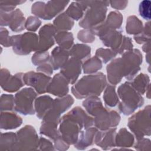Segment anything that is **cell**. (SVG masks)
<instances>
[{
    "label": "cell",
    "mask_w": 151,
    "mask_h": 151,
    "mask_svg": "<svg viewBox=\"0 0 151 151\" xmlns=\"http://www.w3.org/2000/svg\"><path fill=\"white\" fill-rule=\"evenodd\" d=\"M22 123V119L15 113L1 112V128L8 130L14 129L19 127Z\"/></svg>",
    "instance_id": "cell-23"
},
{
    "label": "cell",
    "mask_w": 151,
    "mask_h": 151,
    "mask_svg": "<svg viewBox=\"0 0 151 151\" xmlns=\"http://www.w3.org/2000/svg\"><path fill=\"white\" fill-rule=\"evenodd\" d=\"M50 56L48 51H36L31 58L32 64L38 66L50 62Z\"/></svg>",
    "instance_id": "cell-42"
},
{
    "label": "cell",
    "mask_w": 151,
    "mask_h": 151,
    "mask_svg": "<svg viewBox=\"0 0 151 151\" xmlns=\"http://www.w3.org/2000/svg\"><path fill=\"white\" fill-rule=\"evenodd\" d=\"M15 99L13 95L3 94L1 98V110L11 111L14 109Z\"/></svg>",
    "instance_id": "cell-41"
},
{
    "label": "cell",
    "mask_w": 151,
    "mask_h": 151,
    "mask_svg": "<svg viewBox=\"0 0 151 151\" xmlns=\"http://www.w3.org/2000/svg\"><path fill=\"white\" fill-rule=\"evenodd\" d=\"M69 51L59 46L56 47L51 51L50 62L54 70L61 68L68 60Z\"/></svg>",
    "instance_id": "cell-21"
},
{
    "label": "cell",
    "mask_w": 151,
    "mask_h": 151,
    "mask_svg": "<svg viewBox=\"0 0 151 151\" xmlns=\"http://www.w3.org/2000/svg\"><path fill=\"white\" fill-rule=\"evenodd\" d=\"M117 53L111 49L109 48H98L96 51V56L103 60L104 64L107 63L110 60H113L116 55Z\"/></svg>",
    "instance_id": "cell-40"
},
{
    "label": "cell",
    "mask_w": 151,
    "mask_h": 151,
    "mask_svg": "<svg viewBox=\"0 0 151 151\" xmlns=\"http://www.w3.org/2000/svg\"><path fill=\"white\" fill-rule=\"evenodd\" d=\"M87 8V6L82 1H76L71 3L65 12L73 20L78 21L82 18L84 15V12Z\"/></svg>",
    "instance_id": "cell-27"
},
{
    "label": "cell",
    "mask_w": 151,
    "mask_h": 151,
    "mask_svg": "<svg viewBox=\"0 0 151 151\" xmlns=\"http://www.w3.org/2000/svg\"><path fill=\"white\" fill-rule=\"evenodd\" d=\"M107 80L111 85L116 86L124 77V68L122 58L113 60L106 67Z\"/></svg>",
    "instance_id": "cell-18"
},
{
    "label": "cell",
    "mask_w": 151,
    "mask_h": 151,
    "mask_svg": "<svg viewBox=\"0 0 151 151\" xmlns=\"http://www.w3.org/2000/svg\"><path fill=\"white\" fill-rule=\"evenodd\" d=\"M134 136L126 128H122L115 136V145L117 147H129L134 143Z\"/></svg>",
    "instance_id": "cell-26"
},
{
    "label": "cell",
    "mask_w": 151,
    "mask_h": 151,
    "mask_svg": "<svg viewBox=\"0 0 151 151\" xmlns=\"http://www.w3.org/2000/svg\"><path fill=\"white\" fill-rule=\"evenodd\" d=\"M10 38H11V37H9L8 30L5 28H1V44L6 47L11 46Z\"/></svg>",
    "instance_id": "cell-50"
},
{
    "label": "cell",
    "mask_w": 151,
    "mask_h": 151,
    "mask_svg": "<svg viewBox=\"0 0 151 151\" xmlns=\"http://www.w3.org/2000/svg\"><path fill=\"white\" fill-rule=\"evenodd\" d=\"M69 54L71 57L82 61L90 57L91 48L86 44H76L69 50Z\"/></svg>",
    "instance_id": "cell-29"
},
{
    "label": "cell",
    "mask_w": 151,
    "mask_h": 151,
    "mask_svg": "<svg viewBox=\"0 0 151 151\" xmlns=\"http://www.w3.org/2000/svg\"><path fill=\"white\" fill-rule=\"evenodd\" d=\"M57 30L54 25H44L38 32L39 44L37 51H48L55 43V35Z\"/></svg>",
    "instance_id": "cell-15"
},
{
    "label": "cell",
    "mask_w": 151,
    "mask_h": 151,
    "mask_svg": "<svg viewBox=\"0 0 151 151\" xmlns=\"http://www.w3.org/2000/svg\"><path fill=\"white\" fill-rule=\"evenodd\" d=\"M95 35L99 37L103 44L117 53L123 40L122 31L106 28L100 25L92 29Z\"/></svg>",
    "instance_id": "cell-11"
},
{
    "label": "cell",
    "mask_w": 151,
    "mask_h": 151,
    "mask_svg": "<svg viewBox=\"0 0 151 151\" xmlns=\"http://www.w3.org/2000/svg\"><path fill=\"white\" fill-rule=\"evenodd\" d=\"M25 18L19 9H17L11 12L8 26L14 32H18L23 31L25 26Z\"/></svg>",
    "instance_id": "cell-24"
},
{
    "label": "cell",
    "mask_w": 151,
    "mask_h": 151,
    "mask_svg": "<svg viewBox=\"0 0 151 151\" xmlns=\"http://www.w3.org/2000/svg\"><path fill=\"white\" fill-rule=\"evenodd\" d=\"M77 38L81 42L91 43L95 40V33L92 29H82L78 32Z\"/></svg>",
    "instance_id": "cell-44"
},
{
    "label": "cell",
    "mask_w": 151,
    "mask_h": 151,
    "mask_svg": "<svg viewBox=\"0 0 151 151\" xmlns=\"http://www.w3.org/2000/svg\"><path fill=\"white\" fill-rule=\"evenodd\" d=\"M133 45L132 42V39L126 36H123V40L120 47L117 51V54H122L126 51L131 50L133 49Z\"/></svg>",
    "instance_id": "cell-47"
},
{
    "label": "cell",
    "mask_w": 151,
    "mask_h": 151,
    "mask_svg": "<svg viewBox=\"0 0 151 151\" xmlns=\"http://www.w3.org/2000/svg\"><path fill=\"white\" fill-rule=\"evenodd\" d=\"M130 83L139 94L143 95L150 86V77L146 74L140 73L135 76Z\"/></svg>",
    "instance_id": "cell-28"
},
{
    "label": "cell",
    "mask_w": 151,
    "mask_h": 151,
    "mask_svg": "<svg viewBox=\"0 0 151 151\" xmlns=\"http://www.w3.org/2000/svg\"><path fill=\"white\" fill-rule=\"evenodd\" d=\"M106 86V76L99 72L83 77L72 86L71 92L77 99L99 96Z\"/></svg>",
    "instance_id": "cell-2"
},
{
    "label": "cell",
    "mask_w": 151,
    "mask_h": 151,
    "mask_svg": "<svg viewBox=\"0 0 151 151\" xmlns=\"http://www.w3.org/2000/svg\"><path fill=\"white\" fill-rule=\"evenodd\" d=\"M55 41L60 47L68 51L74 43L73 35L67 31H58L55 35Z\"/></svg>",
    "instance_id": "cell-32"
},
{
    "label": "cell",
    "mask_w": 151,
    "mask_h": 151,
    "mask_svg": "<svg viewBox=\"0 0 151 151\" xmlns=\"http://www.w3.org/2000/svg\"><path fill=\"white\" fill-rule=\"evenodd\" d=\"M93 119L95 127L100 130L116 127L120 121V116L117 111L106 108H104Z\"/></svg>",
    "instance_id": "cell-12"
},
{
    "label": "cell",
    "mask_w": 151,
    "mask_h": 151,
    "mask_svg": "<svg viewBox=\"0 0 151 151\" xmlns=\"http://www.w3.org/2000/svg\"><path fill=\"white\" fill-rule=\"evenodd\" d=\"M54 100L47 95H44L35 99L34 109L37 116L40 119H42L45 114L52 107Z\"/></svg>",
    "instance_id": "cell-22"
},
{
    "label": "cell",
    "mask_w": 151,
    "mask_h": 151,
    "mask_svg": "<svg viewBox=\"0 0 151 151\" xmlns=\"http://www.w3.org/2000/svg\"><path fill=\"white\" fill-rule=\"evenodd\" d=\"M55 28L58 31H67L72 29L74 22L65 12L59 14L53 21Z\"/></svg>",
    "instance_id": "cell-30"
},
{
    "label": "cell",
    "mask_w": 151,
    "mask_h": 151,
    "mask_svg": "<svg viewBox=\"0 0 151 151\" xmlns=\"http://www.w3.org/2000/svg\"><path fill=\"white\" fill-rule=\"evenodd\" d=\"M134 147L137 150L150 151L151 150L150 140L145 137L140 139L137 140V142L136 143Z\"/></svg>",
    "instance_id": "cell-46"
},
{
    "label": "cell",
    "mask_w": 151,
    "mask_h": 151,
    "mask_svg": "<svg viewBox=\"0 0 151 151\" xmlns=\"http://www.w3.org/2000/svg\"><path fill=\"white\" fill-rule=\"evenodd\" d=\"M151 2L148 0H145L140 2L139 5V12L140 15L145 20L150 21Z\"/></svg>",
    "instance_id": "cell-43"
},
{
    "label": "cell",
    "mask_w": 151,
    "mask_h": 151,
    "mask_svg": "<svg viewBox=\"0 0 151 151\" xmlns=\"http://www.w3.org/2000/svg\"><path fill=\"white\" fill-rule=\"evenodd\" d=\"M93 124L94 119L82 108L77 106L61 118L58 130L68 145H74L82 129H87Z\"/></svg>",
    "instance_id": "cell-1"
},
{
    "label": "cell",
    "mask_w": 151,
    "mask_h": 151,
    "mask_svg": "<svg viewBox=\"0 0 151 151\" xmlns=\"http://www.w3.org/2000/svg\"><path fill=\"white\" fill-rule=\"evenodd\" d=\"M98 129L90 127L84 130H82L78 136V139L74 147L78 150H84L94 143V138Z\"/></svg>",
    "instance_id": "cell-20"
},
{
    "label": "cell",
    "mask_w": 151,
    "mask_h": 151,
    "mask_svg": "<svg viewBox=\"0 0 151 151\" xmlns=\"http://www.w3.org/2000/svg\"><path fill=\"white\" fill-rule=\"evenodd\" d=\"M103 99L105 105L108 107H113L118 104L119 99L116 93V86L107 85L104 91Z\"/></svg>",
    "instance_id": "cell-34"
},
{
    "label": "cell",
    "mask_w": 151,
    "mask_h": 151,
    "mask_svg": "<svg viewBox=\"0 0 151 151\" xmlns=\"http://www.w3.org/2000/svg\"><path fill=\"white\" fill-rule=\"evenodd\" d=\"M38 147V150H54L55 149L52 142L42 137L39 139Z\"/></svg>",
    "instance_id": "cell-48"
},
{
    "label": "cell",
    "mask_w": 151,
    "mask_h": 151,
    "mask_svg": "<svg viewBox=\"0 0 151 151\" xmlns=\"http://www.w3.org/2000/svg\"><path fill=\"white\" fill-rule=\"evenodd\" d=\"M134 41L139 44H145L150 40V22H146L143 27V29L138 35H134Z\"/></svg>",
    "instance_id": "cell-39"
},
{
    "label": "cell",
    "mask_w": 151,
    "mask_h": 151,
    "mask_svg": "<svg viewBox=\"0 0 151 151\" xmlns=\"http://www.w3.org/2000/svg\"><path fill=\"white\" fill-rule=\"evenodd\" d=\"M24 74L19 73L11 76L6 69L1 70V87L5 91L13 93L19 90L25 84L23 80Z\"/></svg>",
    "instance_id": "cell-14"
},
{
    "label": "cell",
    "mask_w": 151,
    "mask_h": 151,
    "mask_svg": "<svg viewBox=\"0 0 151 151\" xmlns=\"http://www.w3.org/2000/svg\"><path fill=\"white\" fill-rule=\"evenodd\" d=\"M82 2L88 8L79 22V26L84 29H93L105 21L109 1H85Z\"/></svg>",
    "instance_id": "cell-3"
},
{
    "label": "cell",
    "mask_w": 151,
    "mask_h": 151,
    "mask_svg": "<svg viewBox=\"0 0 151 151\" xmlns=\"http://www.w3.org/2000/svg\"><path fill=\"white\" fill-rule=\"evenodd\" d=\"M53 67L52 65L51 64L50 62H48L44 64H42L39 66L37 67V71L38 72L42 73L47 76H51L52 73H53Z\"/></svg>",
    "instance_id": "cell-49"
},
{
    "label": "cell",
    "mask_w": 151,
    "mask_h": 151,
    "mask_svg": "<svg viewBox=\"0 0 151 151\" xmlns=\"http://www.w3.org/2000/svg\"><path fill=\"white\" fill-rule=\"evenodd\" d=\"M51 77L42 73L30 71L24 74L23 80L25 84L32 87L38 94H44L47 92V86Z\"/></svg>",
    "instance_id": "cell-13"
},
{
    "label": "cell",
    "mask_w": 151,
    "mask_h": 151,
    "mask_svg": "<svg viewBox=\"0 0 151 151\" xmlns=\"http://www.w3.org/2000/svg\"><path fill=\"white\" fill-rule=\"evenodd\" d=\"M82 61L71 57L61 68L60 73L67 80L69 84H74L81 73Z\"/></svg>",
    "instance_id": "cell-16"
},
{
    "label": "cell",
    "mask_w": 151,
    "mask_h": 151,
    "mask_svg": "<svg viewBox=\"0 0 151 151\" xmlns=\"http://www.w3.org/2000/svg\"><path fill=\"white\" fill-rule=\"evenodd\" d=\"M17 145L15 150L38 149L39 137L36 130L31 125H25L17 133Z\"/></svg>",
    "instance_id": "cell-10"
},
{
    "label": "cell",
    "mask_w": 151,
    "mask_h": 151,
    "mask_svg": "<svg viewBox=\"0 0 151 151\" xmlns=\"http://www.w3.org/2000/svg\"><path fill=\"white\" fill-rule=\"evenodd\" d=\"M143 27L142 22L135 15L129 16L127 18L126 31L128 34L138 35L142 32Z\"/></svg>",
    "instance_id": "cell-35"
},
{
    "label": "cell",
    "mask_w": 151,
    "mask_h": 151,
    "mask_svg": "<svg viewBox=\"0 0 151 151\" xmlns=\"http://www.w3.org/2000/svg\"><path fill=\"white\" fill-rule=\"evenodd\" d=\"M37 96V92L32 88H24L16 93L14 97V110L23 115L35 114L34 101Z\"/></svg>",
    "instance_id": "cell-8"
},
{
    "label": "cell",
    "mask_w": 151,
    "mask_h": 151,
    "mask_svg": "<svg viewBox=\"0 0 151 151\" xmlns=\"http://www.w3.org/2000/svg\"><path fill=\"white\" fill-rule=\"evenodd\" d=\"M41 24V20L35 17L30 16L28 17L25 22V28L29 31H36Z\"/></svg>",
    "instance_id": "cell-45"
},
{
    "label": "cell",
    "mask_w": 151,
    "mask_h": 151,
    "mask_svg": "<svg viewBox=\"0 0 151 151\" xmlns=\"http://www.w3.org/2000/svg\"><path fill=\"white\" fill-rule=\"evenodd\" d=\"M122 22L123 16L122 14L118 11H111L100 25L106 28L117 29L121 27Z\"/></svg>",
    "instance_id": "cell-31"
},
{
    "label": "cell",
    "mask_w": 151,
    "mask_h": 151,
    "mask_svg": "<svg viewBox=\"0 0 151 151\" xmlns=\"http://www.w3.org/2000/svg\"><path fill=\"white\" fill-rule=\"evenodd\" d=\"M74 103V99L70 95H66L62 97L54 100L52 109L60 115L68 110Z\"/></svg>",
    "instance_id": "cell-33"
},
{
    "label": "cell",
    "mask_w": 151,
    "mask_h": 151,
    "mask_svg": "<svg viewBox=\"0 0 151 151\" xmlns=\"http://www.w3.org/2000/svg\"><path fill=\"white\" fill-rule=\"evenodd\" d=\"M116 129V127H113L107 130L97 131L94 138L95 144L103 150H109L115 147Z\"/></svg>",
    "instance_id": "cell-19"
},
{
    "label": "cell",
    "mask_w": 151,
    "mask_h": 151,
    "mask_svg": "<svg viewBox=\"0 0 151 151\" xmlns=\"http://www.w3.org/2000/svg\"><path fill=\"white\" fill-rule=\"evenodd\" d=\"M83 106L88 114L95 117L104 107L103 106L100 99L98 96H91L87 97L83 102Z\"/></svg>",
    "instance_id": "cell-25"
},
{
    "label": "cell",
    "mask_w": 151,
    "mask_h": 151,
    "mask_svg": "<svg viewBox=\"0 0 151 151\" xmlns=\"http://www.w3.org/2000/svg\"><path fill=\"white\" fill-rule=\"evenodd\" d=\"M70 3L68 1H49L46 4L36 2L31 7V12L45 20H50L61 13Z\"/></svg>",
    "instance_id": "cell-7"
},
{
    "label": "cell",
    "mask_w": 151,
    "mask_h": 151,
    "mask_svg": "<svg viewBox=\"0 0 151 151\" xmlns=\"http://www.w3.org/2000/svg\"><path fill=\"white\" fill-rule=\"evenodd\" d=\"M122 59L124 68V77L127 80H132L140 70L143 57L138 49H132L123 53Z\"/></svg>",
    "instance_id": "cell-9"
},
{
    "label": "cell",
    "mask_w": 151,
    "mask_h": 151,
    "mask_svg": "<svg viewBox=\"0 0 151 151\" xmlns=\"http://www.w3.org/2000/svg\"><path fill=\"white\" fill-rule=\"evenodd\" d=\"M18 139L17 133L12 132L2 133L1 140V149L5 150H15Z\"/></svg>",
    "instance_id": "cell-36"
},
{
    "label": "cell",
    "mask_w": 151,
    "mask_h": 151,
    "mask_svg": "<svg viewBox=\"0 0 151 151\" xmlns=\"http://www.w3.org/2000/svg\"><path fill=\"white\" fill-rule=\"evenodd\" d=\"M68 84L67 80L60 73H57L54 76L49 83L47 92L58 97H64L68 93Z\"/></svg>",
    "instance_id": "cell-17"
},
{
    "label": "cell",
    "mask_w": 151,
    "mask_h": 151,
    "mask_svg": "<svg viewBox=\"0 0 151 151\" xmlns=\"http://www.w3.org/2000/svg\"><path fill=\"white\" fill-rule=\"evenodd\" d=\"M40 133L41 134L45 135L54 141L61 136L59 130H57V126L44 122H42Z\"/></svg>",
    "instance_id": "cell-38"
},
{
    "label": "cell",
    "mask_w": 151,
    "mask_h": 151,
    "mask_svg": "<svg viewBox=\"0 0 151 151\" xmlns=\"http://www.w3.org/2000/svg\"><path fill=\"white\" fill-rule=\"evenodd\" d=\"M128 4L127 1H109L111 6L117 10L124 9Z\"/></svg>",
    "instance_id": "cell-52"
},
{
    "label": "cell",
    "mask_w": 151,
    "mask_h": 151,
    "mask_svg": "<svg viewBox=\"0 0 151 151\" xmlns=\"http://www.w3.org/2000/svg\"><path fill=\"white\" fill-rule=\"evenodd\" d=\"M11 44L15 53L18 55H28L32 51H37L39 37L31 32L13 35L10 38Z\"/></svg>",
    "instance_id": "cell-6"
},
{
    "label": "cell",
    "mask_w": 151,
    "mask_h": 151,
    "mask_svg": "<svg viewBox=\"0 0 151 151\" xmlns=\"http://www.w3.org/2000/svg\"><path fill=\"white\" fill-rule=\"evenodd\" d=\"M84 74L95 73L102 68L101 60L97 56H94L85 61L82 65Z\"/></svg>",
    "instance_id": "cell-37"
},
{
    "label": "cell",
    "mask_w": 151,
    "mask_h": 151,
    "mask_svg": "<svg viewBox=\"0 0 151 151\" xmlns=\"http://www.w3.org/2000/svg\"><path fill=\"white\" fill-rule=\"evenodd\" d=\"M54 147L58 150H65L69 147V145L61 136L58 137L54 141Z\"/></svg>",
    "instance_id": "cell-51"
},
{
    "label": "cell",
    "mask_w": 151,
    "mask_h": 151,
    "mask_svg": "<svg viewBox=\"0 0 151 151\" xmlns=\"http://www.w3.org/2000/svg\"><path fill=\"white\" fill-rule=\"evenodd\" d=\"M150 105H147L129 119L127 126L137 140L150 136Z\"/></svg>",
    "instance_id": "cell-5"
},
{
    "label": "cell",
    "mask_w": 151,
    "mask_h": 151,
    "mask_svg": "<svg viewBox=\"0 0 151 151\" xmlns=\"http://www.w3.org/2000/svg\"><path fill=\"white\" fill-rule=\"evenodd\" d=\"M117 94L121 99L118 109L125 116L133 113L144 104L143 97L133 87L130 82L121 84L118 87Z\"/></svg>",
    "instance_id": "cell-4"
},
{
    "label": "cell",
    "mask_w": 151,
    "mask_h": 151,
    "mask_svg": "<svg viewBox=\"0 0 151 151\" xmlns=\"http://www.w3.org/2000/svg\"><path fill=\"white\" fill-rule=\"evenodd\" d=\"M142 50L145 53H146V54H150V40L145 42V44H143V45L142 46Z\"/></svg>",
    "instance_id": "cell-53"
}]
</instances>
